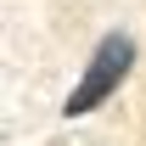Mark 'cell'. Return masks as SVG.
Here are the masks:
<instances>
[{
	"mask_svg": "<svg viewBox=\"0 0 146 146\" xmlns=\"http://www.w3.org/2000/svg\"><path fill=\"white\" fill-rule=\"evenodd\" d=\"M129 68H135V39H129V34H107L101 45H96V56L84 62V79L68 90L62 112H68V118H84V112H96L107 96H118V84L129 79Z\"/></svg>",
	"mask_w": 146,
	"mask_h": 146,
	"instance_id": "1",
	"label": "cell"
}]
</instances>
